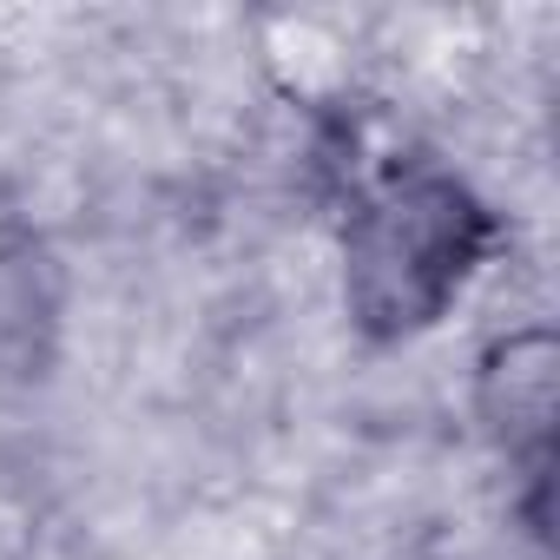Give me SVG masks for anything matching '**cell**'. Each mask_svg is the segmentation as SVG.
<instances>
[{
    "mask_svg": "<svg viewBox=\"0 0 560 560\" xmlns=\"http://www.w3.org/2000/svg\"><path fill=\"white\" fill-rule=\"evenodd\" d=\"M553 370H560V357H553V330L540 317L501 324L475 350V370H468L475 429L508 462V475H521L527 488H540L547 448H553Z\"/></svg>",
    "mask_w": 560,
    "mask_h": 560,
    "instance_id": "obj_2",
    "label": "cell"
},
{
    "mask_svg": "<svg viewBox=\"0 0 560 560\" xmlns=\"http://www.w3.org/2000/svg\"><path fill=\"white\" fill-rule=\"evenodd\" d=\"M501 250V211L435 159H389L350 191L337 231V304L350 337L402 350L429 337Z\"/></svg>",
    "mask_w": 560,
    "mask_h": 560,
    "instance_id": "obj_1",
    "label": "cell"
},
{
    "mask_svg": "<svg viewBox=\"0 0 560 560\" xmlns=\"http://www.w3.org/2000/svg\"><path fill=\"white\" fill-rule=\"evenodd\" d=\"M67 337V291L34 244H0V376H40Z\"/></svg>",
    "mask_w": 560,
    "mask_h": 560,
    "instance_id": "obj_3",
    "label": "cell"
}]
</instances>
